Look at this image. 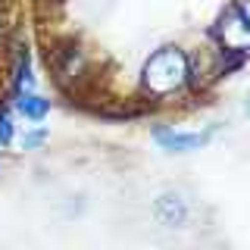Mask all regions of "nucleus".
<instances>
[{
  "mask_svg": "<svg viewBox=\"0 0 250 250\" xmlns=\"http://www.w3.org/2000/svg\"><path fill=\"white\" fill-rule=\"evenodd\" d=\"M185 84H188V53L175 44L160 47L141 66V88L156 100L185 91Z\"/></svg>",
  "mask_w": 250,
  "mask_h": 250,
  "instance_id": "1",
  "label": "nucleus"
},
{
  "mask_svg": "<svg viewBox=\"0 0 250 250\" xmlns=\"http://www.w3.org/2000/svg\"><path fill=\"white\" fill-rule=\"evenodd\" d=\"M209 38L219 47H229V50H238V53H247L250 57V22L244 19L238 3H229L222 10L216 25L209 28Z\"/></svg>",
  "mask_w": 250,
  "mask_h": 250,
  "instance_id": "2",
  "label": "nucleus"
},
{
  "mask_svg": "<svg viewBox=\"0 0 250 250\" xmlns=\"http://www.w3.org/2000/svg\"><path fill=\"white\" fill-rule=\"evenodd\" d=\"M84 66H88V57H84L82 44H78L75 38H62V41L53 44V69H57L60 84L75 82V78L84 72Z\"/></svg>",
  "mask_w": 250,
  "mask_h": 250,
  "instance_id": "3",
  "label": "nucleus"
},
{
  "mask_svg": "<svg viewBox=\"0 0 250 250\" xmlns=\"http://www.w3.org/2000/svg\"><path fill=\"white\" fill-rule=\"evenodd\" d=\"M209 138H213V128H207V131H175V128H169V125H156V128H153V141L166 153L200 150V147L209 144Z\"/></svg>",
  "mask_w": 250,
  "mask_h": 250,
  "instance_id": "4",
  "label": "nucleus"
},
{
  "mask_svg": "<svg viewBox=\"0 0 250 250\" xmlns=\"http://www.w3.org/2000/svg\"><path fill=\"white\" fill-rule=\"evenodd\" d=\"M13 106L19 116H25L28 122H44L47 113H50V100L41 97L35 88H22L13 94Z\"/></svg>",
  "mask_w": 250,
  "mask_h": 250,
  "instance_id": "5",
  "label": "nucleus"
},
{
  "mask_svg": "<svg viewBox=\"0 0 250 250\" xmlns=\"http://www.w3.org/2000/svg\"><path fill=\"white\" fill-rule=\"evenodd\" d=\"M153 213H156V219H160L163 225L175 229V225H185V219H188V203H185L182 194H163V197L153 203Z\"/></svg>",
  "mask_w": 250,
  "mask_h": 250,
  "instance_id": "6",
  "label": "nucleus"
},
{
  "mask_svg": "<svg viewBox=\"0 0 250 250\" xmlns=\"http://www.w3.org/2000/svg\"><path fill=\"white\" fill-rule=\"evenodd\" d=\"M22 88H35V75H31V50L28 44H19L13 50V94Z\"/></svg>",
  "mask_w": 250,
  "mask_h": 250,
  "instance_id": "7",
  "label": "nucleus"
},
{
  "mask_svg": "<svg viewBox=\"0 0 250 250\" xmlns=\"http://www.w3.org/2000/svg\"><path fill=\"white\" fill-rule=\"evenodd\" d=\"M247 62V53H238V50H229V47H219L216 57H213V69H209V78H222V75H231L238 72L241 66Z\"/></svg>",
  "mask_w": 250,
  "mask_h": 250,
  "instance_id": "8",
  "label": "nucleus"
},
{
  "mask_svg": "<svg viewBox=\"0 0 250 250\" xmlns=\"http://www.w3.org/2000/svg\"><path fill=\"white\" fill-rule=\"evenodd\" d=\"M203 84H207V62H203L200 53H188V84H185V91L197 94V91H203Z\"/></svg>",
  "mask_w": 250,
  "mask_h": 250,
  "instance_id": "9",
  "label": "nucleus"
},
{
  "mask_svg": "<svg viewBox=\"0 0 250 250\" xmlns=\"http://www.w3.org/2000/svg\"><path fill=\"white\" fill-rule=\"evenodd\" d=\"M47 141H50V131H47V128H35V131H25V135L19 138V147H22V150H38V147H44Z\"/></svg>",
  "mask_w": 250,
  "mask_h": 250,
  "instance_id": "10",
  "label": "nucleus"
},
{
  "mask_svg": "<svg viewBox=\"0 0 250 250\" xmlns=\"http://www.w3.org/2000/svg\"><path fill=\"white\" fill-rule=\"evenodd\" d=\"M13 141H16V122L6 109H0V147L13 144Z\"/></svg>",
  "mask_w": 250,
  "mask_h": 250,
  "instance_id": "11",
  "label": "nucleus"
},
{
  "mask_svg": "<svg viewBox=\"0 0 250 250\" xmlns=\"http://www.w3.org/2000/svg\"><path fill=\"white\" fill-rule=\"evenodd\" d=\"M238 6H241V13H244V19L250 22V0H238Z\"/></svg>",
  "mask_w": 250,
  "mask_h": 250,
  "instance_id": "12",
  "label": "nucleus"
},
{
  "mask_svg": "<svg viewBox=\"0 0 250 250\" xmlns=\"http://www.w3.org/2000/svg\"><path fill=\"white\" fill-rule=\"evenodd\" d=\"M3 35H6V22H3V13H0V44H3Z\"/></svg>",
  "mask_w": 250,
  "mask_h": 250,
  "instance_id": "13",
  "label": "nucleus"
}]
</instances>
